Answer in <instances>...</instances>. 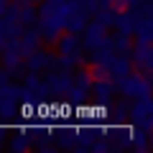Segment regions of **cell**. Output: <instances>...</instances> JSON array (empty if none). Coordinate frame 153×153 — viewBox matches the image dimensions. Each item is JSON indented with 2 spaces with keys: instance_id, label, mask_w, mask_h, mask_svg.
<instances>
[]
</instances>
